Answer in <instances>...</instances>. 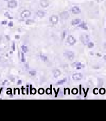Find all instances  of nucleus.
Here are the masks:
<instances>
[{
	"label": "nucleus",
	"mask_w": 106,
	"mask_h": 121,
	"mask_svg": "<svg viewBox=\"0 0 106 121\" xmlns=\"http://www.w3.org/2000/svg\"><path fill=\"white\" fill-rule=\"evenodd\" d=\"M65 34H66V32H65V31H64L63 32V35H62V38H63V39H64V38H65Z\"/></svg>",
	"instance_id": "obj_36"
},
{
	"label": "nucleus",
	"mask_w": 106,
	"mask_h": 121,
	"mask_svg": "<svg viewBox=\"0 0 106 121\" xmlns=\"http://www.w3.org/2000/svg\"><path fill=\"white\" fill-rule=\"evenodd\" d=\"M76 42H77V40H76V39L75 38L73 35H69V36L67 37V42L69 43V45H70V46H73L75 43H76Z\"/></svg>",
	"instance_id": "obj_3"
},
{
	"label": "nucleus",
	"mask_w": 106,
	"mask_h": 121,
	"mask_svg": "<svg viewBox=\"0 0 106 121\" xmlns=\"http://www.w3.org/2000/svg\"><path fill=\"white\" fill-rule=\"evenodd\" d=\"M64 56L67 58L69 61H71V60H73V59H74L75 57V54H74V52H72V51H69L67 50L65 52H64Z\"/></svg>",
	"instance_id": "obj_1"
},
{
	"label": "nucleus",
	"mask_w": 106,
	"mask_h": 121,
	"mask_svg": "<svg viewBox=\"0 0 106 121\" xmlns=\"http://www.w3.org/2000/svg\"><path fill=\"white\" fill-rule=\"evenodd\" d=\"M73 79L75 81H79L82 79V74L80 73H76L73 75Z\"/></svg>",
	"instance_id": "obj_6"
},
{
	"label": "nucleus",
	"mask_w": 106,
	"mask_h": 121,
	"mask_svg": "<svg viewBox=\"0 0 106 121\" xmlns=\"http://www.w3.org/2000/svg\"><path fill=\"white\" fill-rule=\"evenodd\" d=\"M20 56H21V62H25V56H24V52L20 53Z\"/></svg>",
	"instance_id": "obj_17"
},
{
	"label": "nucleus",
	"mask_w": 106,
	"mask_h": 121,
	"mask_svg": "<svg viewBox=\"0 0 106 121\" xmlns=\"http://www.w3.org/2000/svg\"><path fill=\"white\" fill-rule=\"evenodd\" d=\"M0 50H1V49H0Z\"/></svg>",
	"instance_id": "obj_46"
},
{
	"label": "nucleus",
	"mask_w": 106,
	"mask_h": 121,
	"mask_svg": "<svg viewBox=\"0 0 106 121\" xmlns=\"http://www.w3.org/2000/svg\"><path fill=\"white\" fill-rule=\"evenodd\" d=\"M29 74H30L31 76H35V75H36V71L31 70L29 72Z\"/></svg>",
	"instance_id": "obj_23"
},
{
	"label": "nucleus",
	"mask_w": 106,
	"mask_h": 121,
	"mask_svg": "<svg viewBox=\"0 0 106 121\" xmlns=\"http://www.w3.org/2000/svg\"><path fill=\"white\" fill-rule=\"evenodd\" d=\"M71 66H72V67H77V66H83L84 67V66L83 65V64H82L81 63L79 62H75V63H73L72 64H71Z\"/></svg>",
	"instance_id": "obj_16"
},
{
	"label": "nucleus",
	"mask_w": 106,
	"mask_h": 121,
	"mask_svg": "<svg viewBox=\"0 0 106 121\" xmlns=\"http://www.w3.org/2000/svg\"><path fill=\"white\" fill-rule=\"evenodd\" d=\"M103 84V80L102 78H99L98 79V86L99 87H102Z\"/></svg>",
	"instance_id": "obj_18"
},
{
	"label": "nucleus",
	"mask_w": 106,
	"mask_h": 121,
	"mask_svg": "<svg viewBox=\"0 0 106 121\" xmlns=\"http://www.w3.org/2000/svg\"><path fill=\"white\" fill-rule=\"evenodd\" d=\"M30 16H31V12L29 10H24L21 13V17H22V18L29 17Z\"/></svg>",
	"instance_id": "obj_5"
},
{
	"label": "nucleus",
	"mask_w": 106,
	"mask_h": 121,
	"mask_svg": "<svg viewBox=\"0 0 106 121\" xmlns=\"http://www.w3.org/2000/svg\"><path fill=\"white\" fill-rule=\"evenodd\" d=\"M1 24H2V25H6V24H8V21L7 20H3L1 22Z\"/></svg>",
	"instance_id": "obj_30"
},
{
	"label": "nucleus",
	"mask_w": 106,
	"mask_h": 121,
	"mask_svg": "<svg viewBox=\"0 0 106 121\" xmlns=\"http://www.w3.org/2000/svg\"><path fill=\"white\" fill-rule=\"evenodd\" d=\"M66 80H67V79H66V78H64V79H63V80H61L58 81V82H57V85L63 84V83H65V82H66Z\"/></svg>",
	"instance_id": "obj_19"
},
{
	"label": "nucleus",
	"mask_w": 106,
	"mask_h": 121,
	"mask_svg": "<svg viewBox=\"0 0 106 121\" xmlns=\"http://www.w3.org/2000/svg\"><path fill=\"white\" fill-rule=\"evenodd\" d=\"M15 38H16V39H19V38H20V35H15Z\"/></svg>",
	"instance_id": "obj_38"
},
{
	"label": "nucleus",
	"mask_w": 106,
	"mask_h": 121,
	"mask_svg": "<svg viewBox=\"0 0 106 121\" xmlns=\"http://www.w3.org/2000/svg\"><path fill=\"white\" fill-rule=\"evenodd\" d=\"M103 59L105 60V61L106 62V55H104V56H103Z\"/></svg>",
	"instance_id": "obj_39"
},
{
	"label": "nucleus",
	"mask_w": 106,
	"mask_h": 121,
	"mask_svg": "<svg viewBox=\"0 0 106 121\" xmlns=\"http://www.w3.org/2000/svg\"><path fill=\"white\" fill-rule=\"evenodd\" d=\"M79 27L82 28V29L85 30H88V27H87V26L86 22H83L82 24H79Z\"/></svg>",
	"instance_id": "obj_12"
},
{
	"label": "nucleus",
	"mask_w": 106,
	"mask_h": 121,
	"mask_svg": "<svg viewBox=\"0 0 106 121\" xmlns=\"http://www.w3.org/2000/svg\"><path fill=\"white\" fill-rule=\"evenodd\" d=\"M53 76H54V78H57L61 75V71L59 70H57V69L54 70L53 71Z\"/></svg>",
	"instance_id": "obj_11"
},
{
	"label": "nucleus",
	"mask_w": 106,
	"mask_h": 121,
	"mask_svg": "<svg viewBox=\"0 0 106 121\" xmlns=\"http://www.w3.org/2000/svg\"><path fill=\"white\" fill-rule=\"evenodd\" d=\"M12 89H8L7 91V94H12Z\"/></svg>",
	"instance_id": "obj_34"
},
{
	"label": "nucleus",
	"mask_w": 106,
	"mask_h": 121,
	"mask_svg": "<svg viewBox=\"0 0 106 121\" xmlns=\"http://www.w3.org/2000/svg\"><path fill=\"white\" fill-rule=\"evenodd\" d=\"M34 22H35V21L33 20H28L25 21V24H27V25H28V24H33V23H34Z\"/></svg>",
	"instance_id": "obj_21"
},
{
	"label": "nucleus",
	"mask_w": 106,
	"mask_h": 121,
	"mask_svg": "<svg viewBox=\"0 0 106 121\" xmlns=\"http://www.w3.org/2000/svg\"><path fill=\"white\" fill-rule=\"evenodd\" d=\"M21 50H22V51L24 52H28V50H28V48L27 46H21Z\"/></svg>",
	"instance_id": "obj_20"
},
{
	"label": "nucleus",
	"mask_w": 106,
	"mask_h": 121,
	"mask_svg": "<svg viewBox=\"0 0 106 121\" xmlns=\"http://www.w3.org/2000/svg\"><path fill=\"white\" fill-rule=\"evenodd\" d=\"M51 86L50 87V88H47V90H46V93H47V94H51V93H52V90H51Z\"/></svg>",
	"instance_id": "obj_26"
},
{
	"label": "nucleus",
	"mask_w": 106,
	"mask_h": 121,
	"mask_svg": "<svg viewBox=\"0 0 106 121\" xmlns=\"http://www.w3.org/2000/svg\"><path fill=\"white\" fill-rule=\"evenodd\" d=\"M5 37L7 38V39H8V40L9 39V35H5Z\"/></svg>",
	"instance_id": "obj_41"
},
{
	"label": "nucleus",
	"mask_w": 106,
	"mask_h": 121,
	"mask_svg": "<svg viewBox=\"0 0 106 121\" xmlns=\"http://www.w3.org/2000/svg\"><path fill=\"white\" fill-rule=\"evenodd\" d=\"M72 94H76L77 93V92H78V90L77 89V88H73V90H72Z\"/></svg>",
	"instance_id": "obj_29"
},
{
	"label": "nucleus",
	"mask_w": 106,
	"mask_h": 121,
	"mask_svg": "<svg viewBox=\"0 0 106 121\" xmlns=\"http://www.w3.org/2000/svg\"><path fill=\"white\" fill-rule=\"evenodd\" d=\"M40 58H41V60L43 62H47V60H48V58H47V57L45 55L40 54Z\"/></svg>",
	"instance_id": "obj_15"
},
{
	"label": "nucleus",
	"mask_w": 106,
	"mask_h": 121,
	"mask_svg": "<svg viewBox=\"0 0 106 121\" xmlns=\"http://www.w3.org/2000/svg\"><path fill=\"white\" fill-rule=\"evenodd\" d=\"M30 88H31V94H35L36 93V90L35 88H32V86H30Z\"/></svg>",
	"instance_id": "obj_25"
},
{
	"label": "nucleus",
	"mask_w": 106,
	"mask_h": 121,
	"mask_svg": "<svg viewBox=\"0 0 106 121\" xmlns=\"http://www.w3.org/2000/svg\"><path fill=\"white\" fill-rule=\"evenodd\" d=\"M97 55H98V56H101V55L99 54H97Z\"/></svg>",
	"instance_id": "obj_43"
},
{
	"label": "nucleus",
	"mask_w": 106,
	"mask_h": 121,
	"mask_svg": "<svg viewBox=\"0 0 106 121\" xmlns=\"http://www.w3.org/2000/svg\"><path fill=\"white\" fill-rule=\"evenodd\" d=\"M4 16H5V17H8V18H9V19H12V18H13L12 17H11V16H10L9 13L8 12H5V13H4Z\"/></svg>",
	"instance_id": "obj_22"
},
{
	"label": "nucleus",
	"mask_w": 106,
	"mask_h": 121,
	"mask_svg": "<svg viewBox=\"0 0 106 121\" xmlns=\"http://www.w3.org/2000/svg\"><path fill=\"white\" fill-rule=\"evenodd\" d=\"M36 14H37V16L39 17H43L45 16V12H43V11H41V10H39L38 12H37L36 13Z\"/></svg>",
	"instance_id": "obj_13"
},
{
	"label": "nucleus",
	"mask_w": 106,
	"mask_h": 121,
	"mask_svg": "<svg viewBox=\"0 0 106 121\" xmlns=\"http://www.w3.org/2000/svg\"><path fill=\"white\" fill-rule=\"evenodd\" d=\"M99 92L101 94H104L106 93V90L104 88H101L100 90H99Z\"/></svg>",
	"instance_id": "obj_27"
},
{
	"label": "nucleus",
	"mask_w": 106,
	"mask_h": 121,
	"mask_svg": "<svg viewBox=\"0 0 106 121\" xmlns=\"http://www.w3.org/2000/svg\"><path fill=\"white\" fill-rule=\"evenodd\" d=\"M60 16L63 20H67L69 18V13L67 12H63L60 13Z\"/></svg>",
	"instance_id": "obj_10"
},
{
	"label": "nucleus",
	"mask_w": 106,
	"mask_h": 121,
	"mask_svg": "<svg viewBox=\"0 0 106 121\" xmlns=\"http://www.w3.org/2000/svg\"><path fill=\"white\" fill-rule=\"evenodd\" d=\"M12 49H13V51H15L16 50V48H15V42H13V44H12Z\"/></svg>",
	"instance_id": "obj_33"
},
{
	"label": "nucleus",
	"mask_w": 106,
	"mask_h": 121,
	"mask_svg": "<svg viewBox=\"0 0 106 121\" xmlns=\"http://www.w3.org/2000/svg\"><path fill=\"white\" fill-rule=\"evenodd\" d=\"M44 90H43V88H39V90H38V93L39 94H43L44 93Z\"/></svg>",
	"instance_id": "obj_28"
},
{
	"label": "nucleus",
	"mask_w": 106,
	"mask_h": 121,
	"mask_svg": "<svg viewBox=\"0 0 106 121\" xmlns=\"http://www.w3.org/2000/svg\"><path fill=\"white\" fill-rule=\"evenodd\" d=\"M22 84V81H21V80H18V81L17 82V85H20V84Z\"/></svg>",
	"instance_id": "obj_35"
},
{
	"label": "nucleus",
	"mask_w": 106,
	"mask_h": 121,
	"mask_svg": "<svg viewBox=\"0 0 106 121\" xmlns=\"http://www.w3.org/2000/svg\"><path fill=\"white\" fill-rule=\"evenodd\" d=\"M17 1L16 0H10L8 1V7L9 8H16L17 7Z\"/></svg>",
	"instance_id": "obj_4"
},
{
	"label": "nucleus",
	"mask_w": 106,
	"mask_h": 121,
	"mask_svg": "<svg viewBox=\"0 0 106 121\" xmlns=\"http://www.w3.org/2000/svg\"><path fill=\"white\" fill-rule=\"evenodd\" d=\"M13 22H10L8 23V26H9V27H13Z\"/></svg>",
	"instance_id": "obj_31"
},
{
	"label": "nucleus",
	"mask_w": 106,
	"mask_h": 121,
	"mask_svg": "<svg viewBox=\"0 0 106 121\" xmlns=\"http://www.w3.org/2000/svg\"><path fill=\"white\" fill-rule=\"evenodd\" d=\"M25 67H26V68H27L28 69H29V66H28V64H25Z\"/></svg>",
	"instance_id": "obj_42"
},
{
	"label": "nucleus",
	"mask_w": 106,
	"mask_h": 121,
	"mask_svg": "<svg viewBox=\"0 0 106 121\" xmlns=\"http://www.w3.org/2000/svg\"><path fill=\"white\" fill-rule=\"evenodd\" d=\"M82 68H83V66H77V67H76L77 70H80V69H82Z\"/></svg>",
	"instance_id": "obj_37"
},
{
	"label": "nucleus",
	"mask_w": 106,
	"mask_h": 121,
	"mask_svg": "<svg viewBox=\"0 0 106 121\" xmlns=\"http://www.w3.org/2000/svg\"><path fill=\"white\" fill-rule=\"evenodd\" d=\"M81 22V20L80 19H75V20H72L71 22V24L72 25H77Z\"/></svg>",
	"instance_id": "obj_14"
},
{
	"label": "nucleus",
	"mask_w": 106,
	"mask_h": 121,
	"mask_svg": "<svg viewBox=\"0 0 106 121\" xmlns=\"http://www.w3.org/2000/svg\"><path fill=\"white\" fill-rule=\"evenodd\" d=\"M89 36L86 34H83L80 36V40L83 45H87L89 43Z\"/></svg>",
	"instance_id": "obj_2"
},
{
	"label": "nucleus",
	"mask_w": 106,
	"mask_h": 121,
	"mask_svg": "<svg viewBox=\"0 0 106 121\" xmlns=\"http://www.w3.org/2000/svg\"><path fill=\"white\" fill-rule=\"evenodd\" d=\"M94 43L93 42H89L87 44V47L89 48H94Z\"/></svg>",
	"instance_id": "obj_24"
},
{
	"label": "nucleus",
	"mask_w": 106,
	"mask_h": 121,
	"mask_svg": "<svg viewBox=\"0 0 106 121\" xmlns=\"http://www.w3.org/2000/svg\"><path fill=\"white\" fill-rule=\"evenodd\" d=\"M1 58L0 57V62H1Z\"/></svg>",
	"instance_id": "obj_44"
},
{
	"label": "nucleus",
	"mask_w": 106,
	"mask_h": 121,
	"mask_svg": "<svg viewBox=\"0 0 106 121\" xmlns=\"http://www.w3.org/2000/svg\"><path fill=\"white\" fill-rule=\"evenodd\" d=\"M11 78V80H12V82H14V81H15V79H14L13 78Z\"/></svg>",
	"instance_id": "obj_40"
},
{
	"label": "nucleus",
	"mask_w": 106,
	"mask_h": 121,
	"mask_svg": "<svg viewBox=\"0 0 106 121\" xmlns=\"http://www.w3.org/2000/svg\"><path fill=\"white\" fill-rule=\"evenodd\" d=\"M71 12L73 14H79V13H81V9L77 6H73V8H71Z\"/></svg>",
	"instance_id": "obj_7"
},
{
	"label": "nucleus",
	"mask_w": 106,
	"mask_h": 121,
	"mask_svg": "<svg viewBox=\"0 0 106 121\" xmlns=\"http://www.w3.org/2000/svg\"><path fill=\"white\" fill-rule=\"evenodd\" d=\"M58 20H59V19H58V17L57 16H52L49 18V21L53 24H57L58 22Z\"/></svg>",
	"instance_id": "obj_9"
},
{
	"label": "nucleus",
	"mask_w": 106,
	"mask_h": 121,
	"mask_svg": "<svg viewBox=\"0 0 106 121\" xmlns=\"http://www.w3.org/2000/svg\"><path fill=\"white\" fill-rule=\"evenodd\" d=\"M49 5V2L48 0H41L40 1V5L42 8H47Z\"/></svg>",
	"instance_id": "obj_8"
},
{
	"label": "nucleus",
	"mask_w": 106,
	"mask_h": 121,
	"mask_svg": "<svg viewBox=\"0 0 106 121\" xmlns=\"http://www.w3.org/2000/svg\"><path fill=\"white\" fill-rule=\"evenodd\" d=\"M98 89H97V88H95L94 90V93L95 94H98Z\"/></svg>",
	"instance_id": "obj_32"
},
{
	"label": "nucleus",
	"mask_w": 106,
	"mask_h": 121,
	"mask_svg": "<svg viewBox=\"0 0 106 121\" xmlns=\"http://www.w3.org/2000/svg\"><path fill=\"white\" fill-rule=\"evenodd\" d=\"M4 1H9V0H4Z\"/></svg>",
	"instance_id": "obj_45"
}]
</instances>
